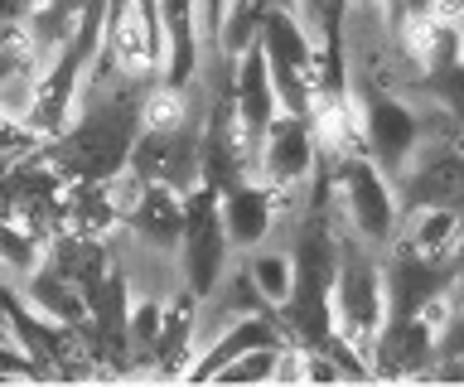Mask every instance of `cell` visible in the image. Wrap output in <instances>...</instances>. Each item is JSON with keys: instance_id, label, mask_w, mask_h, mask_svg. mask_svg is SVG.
I'll list each match as a JSON object with an SVG mask.
<instances>
[{"instance_id": "cell-1", "label": "cell", "mask_w": 464, "mask_h": 387, "mask_svg": "<svg viewBox=\"0 0 464 387\" xmlns=\"http://www.w3.org/2000/svg\"><path fill=\"white\" fill-rule=\"evenodd\" d=\"M304 126H310L314 155H329V160H353L362 146V117L343 88H310Z\"/></svg>"}, {"instance_id": "cell-5", "label": "cell", "mask_w": 464, "mask_h": 387, "mask_svg": "<svg viewBox=\"0 0 464 387\" xmlns=\"http://www.w3.org/2000/svg\"><path fill=\"white\" fill-rule=\"evenodd\" d=\"M455 314H464V295H459V310H455Z\"/></svg>"}, {"instance_id": "cell-2", "label": "cell", "mask_w": 464, "mask_h": 387, "mask_svg": "<svg viewBox=\"0 0 464 387\" xmlns=\"http://www.w3.org/2000/svg\"><path fill=\"white\" fill-rule=\"evenodd\" d=\"M445 39H455V34L430 15V5L426 10H406L401 24H397V49H401V59L411 68H430L435 59H440Z\"/></svg>"}, {"instance_id": "cell-3", "label": "cell", "mask_w": 464, "mask_h": 387, "mask_svg": "<svg viewBox=\"0 0 464 387\" xmlns=\"http://www.w3.org/2000/svg\"><path fill=\"white\" fill-rule=\"evenodd\" d=\"M246 276H252V285L261 291V300H266V305H285L290 291H295V276H290V262H285L281 252H256Z\"/></svg>"}, {"instance_id": "cell-4", "label": "cell", "mask_w": 464, "mask_h": 387, "mask_svg": "<svg viewBox=\"0 0 464 387\" xmlns=\"http://www.w3.org/2000/svg\"><path fill=\"white\" fill-rule=\"evenodd\" d=\"M455 59H459V68H464V30H455Z\"/></svg>"}]
</instances>
